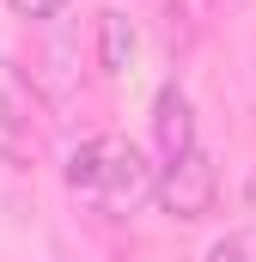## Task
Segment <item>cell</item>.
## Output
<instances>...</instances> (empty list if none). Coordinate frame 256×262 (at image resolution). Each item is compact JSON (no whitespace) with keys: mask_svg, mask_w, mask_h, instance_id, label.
Returning a JSON list of instances; mask_svg holds the SVG:
<instances>
[{"mask_svg":"<svg viewBox=\"0 0 256 262\" xmlns=\"http://www.w3.org/2000/svg\"><path fill=\"white\" fill-rule=\"evenodd\" d=\"M37 159H43V104L18 67L0 61V165L31 171Z\"/></svg>","mask_w":256,"mask_h":262,"instance_id":"obj_1","label":"cell"},{"mask_svg":"<svg viewBox=\"0 0 256 262\" xmlns=\"http://www.w3.org/2000/svg\"><path fill=\"white\" fill-rule=\"evenodd\" d=\"M153 201H159L171 220H207V213H214V201H220L214 159L195 146V152H183V159L159 165V189H153Z\"/></svg>","mask_w":256,"mask_h":262,"instance_id":"obj_2","label":"cell"},{"mask_svg":"<svg viewBox=\"0 0 256 262\" xmlns=\"http://www.w3.org/2000/svg\"><path fill=\"white\" fill-rule=\"evenodd\" d=\"M159 189V171L146 165V152L134 140H104V159H98V201L110 213H134L140 201Z\"/></svg>","mask_w":256,"mask_h":262,"instance_id":"obj_3","label":"cell"},{"mask_svg":"<svg viewBox=\"0 0 256 262\" xmlns=\"http://www.w3.org/2000/svg\"><path fill=\"white\" fill-rule=\"evenodd\" d=\"M153 140H159L165 165L195 152V104H189L183 85H159V98H153Z\"/></svg>","mask_w":256,"mask_h":262,"instance_id":"obj_4","label":"cell"},{"mask_svg":"<svg viewBox=\"0 0 256 262\" xmlns=\"http://www.w3.org/2000/svg\"><path fill=\"white\" fill-rule=\"evenodd\" d=\"M128 61H134V25H128V12H98V67L116 79V73H128Z\"/></svg>","mask_w":256,"mask_h":262,"instance_id":"obj_5","label":"cell"},{"mask_svg":"<svg viewBox=\"0 0 256 262\" xmlns=\"http://www.w3.org/2000/svg\"><path fill=\"white\" fill-rule=\"evenodd\" d=\"M98 159H104V140H79L67 152V183L73 189H98Z\"/></svg>","mask_w":256,"mask_h":262,"instance_id":"obj_6","label":"cell"},{"mask_svg":"<svg viewBox=\"0 0 256 262\" xmlns=\"http://www.w3.org/2000/svg\"><path fill=\"white\" fill-rule=\"evenodd\" d=\"M6 6H12V12H18V18H31V25H49V18H55V12H61L67 0H6Z\"/></svg>","mask_w":256,"mask_h":262,"instance_id":"obj_7","label":"cell"},{"mask_svg":"<svg viewBox=\"0 0 256 262\" xmlns=\"http://www.w3.org/2000/svg\"><path fill=\"white\" fill-rule=\"evenodd\" d=\"M207 262H250V244H244V238H220V244L207 250Z\"/></svg>","mask_w":256,"mask_h":262,"instance_id":"obj_8","label":"cell"}]
</instances>
